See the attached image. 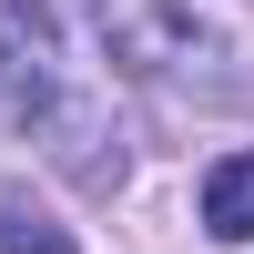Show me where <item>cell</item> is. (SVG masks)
Instances as JSON below:
<instances>
[{"mask_svg":"<svg viewBox=\"0 0 254 254\" xmlns=\"http://www.w3.org/2000/svg\"><path fill=\"white\" fill-rule=\"evenodd\" d=\"M92 10V41L112 71L132 81H163V92H203V102H234L244 71H234V31H224L203 0H81Z\"/></svg>","mask_w":254,"mask_h":254,"instance_id":"cell-2","label":"cell"},{"mask_svg":"<svg viewBox=\"0 0 254 254\" xmlns=\"http://www.w3.org/2000/svg\"><path fill=\"white\" fill-rule=\"evenodd\" d=\"M0 92H10L20 132L41 142L51 173H71L81 193H112L122 183V163H132L122 153V112H112V92L71 61L51 0H0Z\"/></svg>","mask_w":254,"mask_h":254,"instance_id":"cell-1","label":"cell"},{"mask_svg":"<svg viewBox=\"0 0 254 254\" xmlns=\"http://www.w3.org/2000/svg\"><path fill=\"white\" fill-rule=\"evenodd\" d=\"M203 234L214 244H244L254 234V153H224L203 173Z\"/></svg>","mask_w":254,"mask_h":254,"instance_id":"cell-3","label":"cell"},{"mask_svg":"<svg viewBox=\"0 0 254 254\" xmlns=\"http://www.w3.org/2000/svg\"><path fill=\"white\" fill-rule=\"evenodd\" d=\"M0 254H81V244L61 234L31 193H0Z\"/></svg>","mask_w":254,"mask_h":254,"instance_id":"cell-4","label":"cell"}]
</instances>
